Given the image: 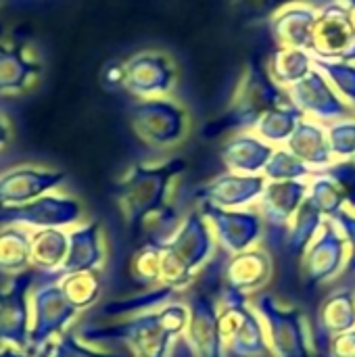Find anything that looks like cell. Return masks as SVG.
<instances>
[{
    "label": "cell",
    "instance_id": "6da1fadb",
    "mask_svg": "<svg viewBox=\"0 0 355 357\" xmlns=\"http://www.w3.org/2000/svg\"><path fill=\"white\" fill-rule=\"evenodd\" d=\"M190 312L186 303L172 301L159 310L132 316L126 322L109 326H84L80 339L88 345L121 341L132 357H169L176 339L186 335Z\"/></svg>",
    "mask_w": 355,
    "mask_h": 357
},
{
    "label": "cell",
    "instance_id": "7a4b0ae2",
    "mask_svg": "<svg viewBox=\"0 0 355 357\" xmlns=\"http://www.w3.org/2000/svg\"><path fill=\"white\" fill-rule=\"evenodd\" d=\"M182 159H172L161 165L136 163L115 186L113 199L117 201L132 238L142 234L144 226L167 207L172 182L184 172Z\"/></svg>",
    "mask_w": 355,
    "mask_h": 357
},
{
    "label": "cell",
    "instance_id": "3957f363",
    "mask_svg": "<svg viewBox=\"0 0 355 357\" xmlns=\"http://www.w3.org/2000/svg\"><path fill=\"white\" fill-rule=\"evenodd\" d=\"M216 247L209 222L195 207L161 249V284L176 293L188 291L199 272L213 259Z\"/></svg>",
    "mask_w": 355,
    "mask_h": 357
},
{
    "label": "cell",
    "instance_id": "277c9868",
    "mask_svg": "<svg viewBox=\"0 0 355 357\" xmlns=\"http://www.w3.org/2000/svg\"><path fill=\"white\" fill-rule=\"evenodd\" d=\"M218 326L228 354L236 357H272L264 320L249 299L222 289L218 293Z\"/></svg>",
    "mask_w": 355,
    "mask_h": 357
},
{
    "label": "cell",
    "instance_id": "5b68a950",
    "mask_svg": "<svg viewBox=\"0 0 355 357\" xmlns=\"http://www.w3.org/2000/svg\"><path fill=\"white\" fill-rule=\"evenodd\" d=\"M253 310L264 320L272 357H316L299 307L282 305L272 293L262 291L253 299Z\"/></svg>",
    "mask_w": 355,
    "mask_h": 357
},
{
    "label": "cell",
    "instance_id": "8992f818",
    "mask_svg": "<svg viewBox=\"0 0 355 357\" xmlns=\"http://www.w3.org/2000/svg\"><path fill=\"white\" fill-rule=\"evenodd\" d=\"M222 284V274L213 280L211 276L199 278L188 289V328L186 341L197 357H224L226 347L218 326V293Z\"/></svg>",
    "mask_w": 355,
    "mask_h": 357
},
{
    "label": "cell",
    "instance_id": "52a82bcc",
    "mask_svg": "<svg viewBox=\"0 0 355 357\" xmlns=\"http://www.w3.org/2000/svg\"><path fill=\"white\" fill-rule=\"evenodd\" d=\"M197 209L209 222L218 245L228 253H241L247 249L257 247L266 232L264 218L255 207L243 209H222L209 203H197Z\"/></svg>",
    "mask_w": 355,
    "mask_h": 357
},
{
    "label": "cell",
    "instance_id": "ba28073f",
    "mask_svg": "<svg viewBox=\"0 0 355 357\" xmlns=\"http://www.w3.org/2000/svg\"><path fill=\"white\" fill-rule=\"evenodd\" d=\"M31 328H29V356H33L44 345L52 343L54 337H61L69 322L80 314L69 299L65 297L59 282H48L38 287L31 297Z\"/></svg>",
    "mask_w": 355,
    "mask_h": 357
},
{
    "label": "cell",
    "instance_id": "9c48e42d",
    "mask_svg": "<svg viewBox=\"0 0 355 357\" xmlns=\"http://www.w3.org/2000/svg\"><path fill=\"white\" fill-rule=\"evenodd\" d=\"M347 264V243L333 220H324L318 236L301 255V284L310 291L343 276Z\"/></svg>",
    "mask_w": 355,
    "mask_h": 357
},
{
    "label": "cell",
    "instance_id": "30bf717a",
    "mask_svg": "<svg viewBox=\"0 0 355 357\" xmlns=\"http://www.w3.org/2000/svg\"><path fill=\"white\" fill-rule=\"evenodd\" d=\"M130 123L136 136L157 149L176 144L186 132V113L163 98H144L134 105Z\"/></svg>",
    "mask_w": 355,
    "mask_h": 357
},
{
    "label": "cell",
    "instance_id": "8fae6325",
    "mask_svg": "<svg viewBox=\"0 0 355 357\" xmlns=\"http://www.w3.org/2000/svg\"><path fill=\"white\" fill-rule=\"evenodd\" d=\"M36 282V270L15 274L6 289H0V345L15 349L29 347L31 303L29 289Z\"/></svg>",
    "mask_w": 355,
    "mask_h": 357
},
{
    "label": "cell",
    "instance_id": "7c38bea8",
    "mask_svg": "<svg viewBox=\"0 0 355 357\" xmlns=\"http://www.w3.org/2000/svg\"><path fill=\"white\" fill-rule=\"evenodd\" d=\"M82 215V205L63 195H44L21 205H0V226H27L33 230L63 228L75 224Z\"/></svg>",
    "mask_w": 355,
    "mask_h": 357
},
{
    "label": "cell",
    "instance_id": "4fadbf2b",
    "mask_svg": "<svg viewBox=\"0 0 355 357\" xmlns=\"http://www.w3.org/2000/svg\"><path fill=\"white\" fill-rule=\"evenodd\" d=\"M268 186L264 174H220L195 192L197 203H209L222 209H243L259 201Z\"/></svg>",
    "mask_w": 355,
    "mask_h": 357
},
{
    "label": "cell",
    "instance_id": "5bb4252c",
    "mask_svg": "<svg viewBox=\"0 0 355 357\" xmlns=\"http://www.w3.org/2000/svg\"><path fill=\"white\" fill-rule=\"evenodd\" d=\"M274 276V261L262 247H253L234 255L222 264V289L251 297L262 293Z\"/></svg>",
    "mask_w": 355,
    "mask_h": 357
},
{
    "label": "cell",
    "instance_id": "9a60e30c",
    "mask_svg": "<svg viewBox=\"0 0 355 357\" xmlns=\"http://www.w3.org/2000/svg\"><path fill=\"white\" fill-rule=\"evenodd\" d=\"M308 199V180H287V182H268L264 195L255 203L259 215L264 218L266 228L274 236L285 238V232L297 213V209Z\"/></svg>",
    "mask_w": 355,
    "mask_h": 357
},
{
    "label": "cell",
    "instance_id": "2e32d148",
    "mask_svg": "<svg viewBox=\"0 0 355 357\" xmlns=\"http://www.w3.org/2000/svg\"><path fill=\"white\" fill-rule=\"evenodd\" d=\"M174 65L157 52H140L126 63V90L138 98L165 94L174 86Z\"/></svg>",
    "mask_w": 355,
    "mask_h": 357
},
{
    "label": "cell",
    "instance_id": "e0dca14e",
    "mask_svg": "<svg viewBox=\"0 0 355 357\" xmlns=\"http://www.w3.org/2000/svg\"><path fill=\"white\" fill-rule=\"evenodd\" d=\"M65 174L59 169L17 167L0 176V205H21L48 195L52 188L65 182Z\"/></svg>",
    "mask_w": 355,
    "mask_h": 357
},
{
    "label": "cell",
    "instance_id": "ac0fdd59",
    "mask_svg": "<svg viewBox=\"0 0 355 357\" xmlns=\"http://www.w3.org/2000/svg\"><path fill=\"white\" fill-rule=\"evenodd\" d=\"M69 234V249L63 266L46 276L48 282H59L63 276L73 272H86V270H100L105 261V245L100 234V222H88L84 226H75Z\"/></svg>",
    "mask_w": 355,
    "mask_h": 357
},
{
    "label": "cell",
    "instance_id": "d6986e66",
    "mask_svg": "<svg viewBox=\"0 0 355 357\" xmlns=\"http://www.w3.org/2000/svg\"><path fill=\"white\" fill-rule=\"evenodd\" d=\"M40 73L42 65L23 40L0 42V96L25 92Z\"/></svg>",
    "mask_w": 355,
    "mask_h": 357
},
{
    "label": "cell",
    "instance_id": "ffe728a7",
    "mask_svg": "<svg viewBox=\"0 0 355 357\" xmlns=\"http://www.w3.org/2000/svg\"><path fill=\"white\" fill-rule=\"evenodd\" d=\"M274 149L257 134H241L222 149V161L234 174H264Z\"/></svg>",
    "mask_w": 355,
    "mask_h": 357
},
{
    "label": "cell",
    "instance_id": "44dd1931",
    "mask_svg": "<svg viewBox=\"0 0 355 357\" xmlns=\"http://www.w3.org/2000/svg\"><path fill=\"white\" fill-rule=\"evenodd\" d=\"M287 142H289V151L314 172L326 169L335 163L328 144V134L314 121H299L297 130Z\"/></svg>",
    "mask_w": 355,
    "mask_h": 357
},
{
    "label": "cell",
    "instance_id": "7402d4cb",
    "mask_svg": "<svg viewBox=\"0 0 355 357\" xmlns=\"http://www.w3.org/2000/svg\"><path fill=\"white\" fill-rule=\"evenodd\" d=\"M69 249V234L63 232L61 228H42L29 232V264L31 270L50 276L54 274Z\"/></svg>",
    "mask_w": 355,
    "mask_h": 357
},
{
    "label": "cell",
    "instance_id": "603a6c76",
    "mask_svg": "<svg viewBox=\"0 0 355 357\" xmlns=\"http://www.w3.org/2000/svg\"><path fill=\"white\" fill-rule=\"evenodd\" d=\"M324 215L305 199L303 205L297 209V213L293 215L287 232H285V249L289 255L293 257H301L305 253V249L312 245V241L318 236L322 224H324Z\"/></svg>",
    "mask_w": 355,
    "mask_h": 357
},
{
    "label": "cell",
    "instance_id": "cb8c5ba5",
    "mask_svg": "<svg viewBox=\"0 0 355 357\" xmlns=\"http://www.w3.org/2000/svg\"><path fill=\"white\" fill-rule=\"evenodd\" d=\"M318 324L320 328L333 337L339 333H347L355 328V293L349 289H341L331 293L318 314Z\"/></svg>",
    "mask_w": 355,
    "mask_h": 357
},
{
    "label": "cell",
    "instance_id": "d4e9b609",
    "mask_svg": "<svg viewBox=\"0 0 355 357\" xmlns=\"http://www.w3.org/2000/svg\"><path fill=\"white\" fill-rule=\"evenodd\" d=\"M29 268V232L25 228L4 226L0 230V272L13 276Z\"/></svg>",
    "mask_w": 355,
    "mask_h": 357
},
{
    "label": "cell",
    "instance_id": "484cf974",
    "mask_svg": "<svg viewBox=\"0 0 355 357\" xmlns=\"http://www.w3.org/2000/svg\"><path fill=\"white\" fill-rule=\"evenodd\" d=\"M65 297L69 299V303L82 312L92 307L103 291V274L100 270H86V272H73L67 274L59 280Z\"/></svg>",
    "mask_w": 355,
    "mask_h": 357
},
{
    "label": "cell",
    "instance_id": "4316f807",
    "mask_svg": "<svg viewBox=\"0 0 355 357\" xmlns=\"http://www.w3.org/2000/svg\"><path fill=\"white\" fill-rule=\"evenodd\" d=\"M308 201L326 220H335L343 209H347L341 188L324 169H318L308 178Z\"/></svg>",
    "mask_w": 355,
    "mask_h": 357
},
{
    "label": "cell",
    "instance_id": "83f0119b",
    "mask_svg": "<svg viewBox=\"0 0 355 357\" xmlns=\"http://www.w3.org/2000/svg\"><path fill=\"white\" fill-rule=\"evenodd\" d=\"M161 249L157 243H142L130 259V276L142 291L161 284Z\"/></svg>",
    "mask_w": 355,
    "mask_h": 357
},
{
    "label": "cell",
    "instance_id": "f1b7e54d",
    "mask_svg": "<svg viewBox=\"0 0 355 357\" xmlns=\"http://www.w3.org/2000/svg\"><path fill=\"white\" fill-rule=\"evenodd\" d=\"M174 295H178L176 291L159 284L155 289L149 291H140L138 295L130 297V299H119V301H111L103 307V316H128V314H144V312H153L159 310L167 303H172Z\"/></svg>",
    "mask_w": 355,
    "mask_h": 357
},
{
    "label": "cell",
    "instance_id": "f546056e",
    "mask_svg": "<svg viewBox=\"0 0 355 357\" xmlns=\"http://www.w3.org/2000/svg\"><path fill=\"white\" fill-rule=\"evenodd\" d=\"M299 115L297 109H270L255 123V134L270 144L287 142L299 126Z\"/></svg>",
    "mask_w": 355,
    "mask_h": 357
},
{
    "label": "cell",
    "instance_id": "4dcf8cb0",
    "mask_svg": "<svg viewBox=\"0 0 355 357\" xmlns=\"http://www.w3.org/2000/svg\"><path fill=\"white\" fill-rule=\"evenodd\" d=\"M314 174L312 167H308L301 159H297L289 149H278L272 153L264 176L268 182H287V180H308Z\"/></svg>",
    "mask_w": 355,
    "mask_h": 357
},
{
    "label": "cell",
    "instance_id": "1f68e13d",
    "mask_svg": "<svg viewBox=\"0 0 355 357\" xmlns=\"http://www.w3.org/2000/svg\"><path fill=\"white\" fill-rule=\"evenodd\" d=\"M328 144L335 159L355 157V121H339L328 130Z\"/></svg>",
    "mask_w": 355,
    "mask_h": 357
},
{
    "label": "cell",
    "instance_id": "d6a6232c",
    "mask_svg": "<svg viewBox=\"0 0 355 357\" xmlns=\"http://www.w3.org/2000/svg\"><path fill=\"white\" fill-rule=\"evenodd\" d=\"M50 357H123L119 354H105L92 349L88 343L77 341V337L71 331H65L56 341L52 343V356Z\"/></svg>",
    "mask_w": 355,
    "mask_h": 357
},
{
    "label": "cell",
    "instance_id": "836d02e7",
    "mask_svg": "<svg viewBox=\"0 0 355 357\" xmlns=\"http://www.w3.org/2000/svg\"><path fill=\"white\" fill-rule=\"evenodd\" d=\"M341 188V195L345 199V207L355 213V163L352 159H341L335 161L331 167L324 169Z\"/></svg>",
    "mask_w": 355,
    "mask_h": 357
},
{
    "label": "cell",
    "instance_id": "e575fe53",
    "mask_svg": "<svg viewBox=\"0 0 355 357\" xmlns=\"http://www.w3.org/2000/svg\"><path fill=\"white\" fill-rule=\"evenodd\" d=\"M333 222L337 224V228L341 230L347 243V264H345L343 276H355V213L349 209H343Z\"/></svg>",
    "mask_w": 355,
    "mask_h": 357
},
{
    "label": "cell",
    "instance_id": "d590c367",
    "mask_svg": "<svg viewBox=\"0 0 355 357\" xmlns=\"http://www.w3.org/2000/svg\"><path fill=\"white\" fill-rule=\"evenodd\" d=\"M328 357H355V328L328 339Z\"/></svg>",
    "mask_w": 355,
    "mask_h": 357
},
{
    "label": "cell",
    "instance_id": "8d00e7d4",
    "mask_svg": "<svg viewBox=\"0 0 355 357\" xmlns=\"http://www.w3.org/2000/svg\"><path fill=\"white\" fill-rule=\"evenodd\" d=\"M100 84L107 90H121V88H126V63H117V61L107 63L105 69L100 71Z\"/></svg>",
    "mask_w": 355,
    "mask_h": 357
},
{
    "label": "cell",
    "instance_id": "74e56055",
    "mask_svg": "<svg viewBox=\"0 0 355 357\" xmlns=\"http://www.w3.org/2000/svg\"><path fill=\"white\" fill-rule=\"evenodd\" d=\"M8 140H10V126H8L6 117L0 113V149H2V146H6V144H8Z\"/></svg>",
    "mask_w": 355,
    "mask_h": 357
},
{
    "label": "cell",
    "instance_id": "f35d334b",
    "mask_svg": "<svg viewBox=\"0 0 355 357\" xmlns=\"http://www.w3.org/2000/svg\"><path fill=\"white\" fill-rule=\"evenodd\" d=\"M0 357H31L29 354H23L21 349H15V347H10V345H4L2 349H0Z\"/></svg>",
    "mask_w": 355,
    "mask_h": 357
},
{
    "label": "cell",
    "instance_id": "ab89813d",
    "mask_svg": "<svg viewBox=\"0 0 355 357\" xmlns=\"http://www.w3.org/2000/svg\"><path fill=\"white\" fill-rule=\"evenodd\" d=\"M52 356V343H48V345H44L40 351H36L31 357H50Z\"/></svg>",
    "mask_w": 355,
    "mask_h": 357
},
{
    "label": "cell",
    "instance_id": "60d3db41",
    "mask_svg": "<svg viewBox=\"0 0 355 357\" xmlns=\"http://www.w3.org/2000/svg\"><path fill=\"white\" fill-rule=\"evenodd\" d=\"M316 357H328V356H316Z\"/></svg>",
    "mask_w": 355,
    "mask_h": 357
},
{
    "label": "cell",
    "instance_id": "b9f144b4",
    "mask_svg": "<svg viewBox=\"0 0 355 357\" xmlns=\"http://www.w3.org/2000/svg\"><path fill=\"white\" fill-rule=\"evenodd\" d=\"M352 161H354V163H355V157H354V159H352Z\"/></svg>",
    "mask_w": 355,
    "mask_h": 357
},
{
    "label": "cell",
    "instance_id": "7bdbcfd3",
    "mask_svg": "<svg viewBox=\"0 0 355 357\" xmlns=\"http://www.w3.org/2000/svg\"><path fill=\"white\" fill-rule=\"evenodd\" d=\"M0 2H2V0H0Z\"/></svg>",
    "mask_w": 355,
    "mask_h": 357
}]
</instances>
